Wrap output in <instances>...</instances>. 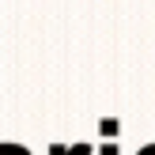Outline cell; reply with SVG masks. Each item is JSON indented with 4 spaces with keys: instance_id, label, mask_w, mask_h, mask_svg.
<instances>
[{
    "instance_id": "obj_1",
    "label": "cell",
    "mask_w": 155,
    "mask_h": 155,
    "mask_svg": "<svg viewBox=\"0 0 155 155\" xmlns=\"http://www.w3.org/2000/svg\"><path fill=\"white\" fill-rule=\"evenodd\" d=\"M0 155H30L23 144H0Z\"/></svg>"
},
{
    "instance_id": "obj_2",
    "label": "cell",
    "mask_w": 155,
    "mask_h": 155,
    "mask_svg": "<svg viewBox=\"0 0 155 155\" xmlns=\"http://www.w3.org/2000/svg\"><path fill=\"white\" fill-rule=\"evenodd\" d=\"M98 155H117V144H102V148H98Z\"/></svg>"
}]
</instances>
